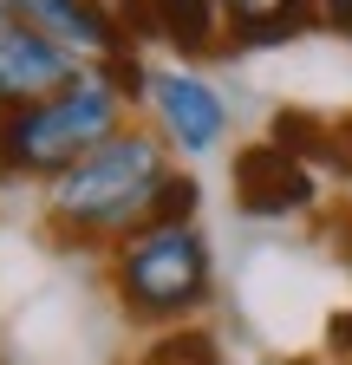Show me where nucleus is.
Instances as JSON below:
<instances>
[{
    "label": "nucleus",
    "instance_id": "10",
    "mask_svg": "<svg viewBox=\"0 0 352 365\" xmlns=\"http://www.w3.org/2000/svg\"><path fill=\"white\" fill-rule=\"evenodd\" d=\"M138 365H215V339L209 333H170V339H150V352Z\"/></svg>",
    "mask_w": 352,
    "mask_h": 365
},
{
    "label": "nucleus",
    "instance_id": "6",
    "mask_svg": "<svg viewBox=\"0 0 352 365\" xmlns=\"http://www.w3.org/2000/svg\"><path fill=\"white\" fill-rule=\"evenodd\" d=\"M235 202L248 215H294L314 202V170H306L294 150H281L274 137H261L235 157Z\"/></svg>",
    "mask_w": 352,
    "mask_h": 365
},
{
    "label": "nucleus",
    "instance_id": "12",
    "mask_svg": "<svg viewBox=\"0 0 352 365\" xmlns=\"http://www.w3.org/2000/svg\"><path fill=\"white\" fill-rule=\"evenodd\" d=\"M314 14H320L333 33H346V39H352V0H314Z\"/></svg>",
    "mask_w": 352,
    "mask_h": 365
},
{
    "label": "nucleus",
    "instance_id": "1",
    "mask_svg": "<svg viewBox=\"0 0 352 365\" xmlns=\"http://www.w3.org/2000/svg\"><path fill=\"white\" fill-rule=\"evenodd\" d=\"M118 130H124V85L111 72L85 66L53 98L0 118V176L7 182L14 176H66L78 157L111 144Z\"/></svg>",
    "mask_w": 352,
    "mask_h": 365
},
{
    "label": "nucleus",
    "instance_id": "3",
    "mask_svg": "<svg viewBox=\"0 0 352 365\" xmlns=\"http://www.w3.org/2000/svg\"><path fill=\"white\" fill-rule=\"evenodd\" d=\"M209 242L196 222H144L118 242L111 281L138 319H183L209 300Z\"/></svg>",
    "mask_w": 352,
    "mask_h": 365
},
{
    "label": "nucleus",
    "instance_id": "11",
    "mask_svg": "<svg viewBox=\"0 0 352 365\" xmlns=\"http://www.w3.org/2000/svg\"><path fill=\"white\" fill-rule=\"evenodd\" d=\"M196 202H202V190H196L183 170H170L163 190L150 196V215H144V222H196Z\"/></svg>",
    "mask_w": 352,
    "mask_h": 365
},
{
    "label": "nucleus",
    "instance_id": "5",
    "mask_svg": "<svg viewBox=\"0 0 352 365\" xmlns=\"http://www.w3.org/2000/svg\"><path fill=\"white\" fill-rule=\"evenodd\" d=\"M78 78V59H66L46 33H33L26 20L0 14V118L20 111V105H39L53 98L59 85Z\"/></svg>",
    "mask_w": 352,
    "mask_h": 365
},
{
    "label": "nucleus",
    "instance_id": "8",
    "mask_svg": "<svg viewBox=\"0 0 352 365\" xmlns=\"http://www.w3.org/2000/svg\"><path fill=\"white\" fill-rule=\"evenodd\" d=\"M222 7V26L248 46H274L287 39L294 26H306V14H314V0H215Z\"/></svg>",
    "mask_w": 352,
    "mask_h": 365
},
{
    "label": "nucleus",
    "instance_id": "14",
    "mask_svg": "<svg viewBox=\"0 0 352 365\" xmlns=\"http://www.w3.org/2000/svg\"><path fill=\"white\" fill-rule=\"evenodd\" d=\"M0 7H7V0H0Z\"/></svg>",
    "mask_w": 352,
    "mask_h": 365
},
{
    "label": "nucleus",
    "instance_id": "2",
    "mask_svg": "<svg viewBox=\"0 0 352 365\" xmlns=\"http://www.w3.org/2000/svg\"><path fill=\"white\" fill-rule=\"evenodd\" d=\"M163 176H170V163H163L157 137L118 130L111 144L78 157L66 176H53V222L66 235H130V228H144Z\"/></svg>",
    "mask_w": 352,
    "mask_h": 365
},
{
    "label": "nucleus",
    "instance_id": "4",
    "mask_svg": "<svg viewBox=\"0 0 352 365\" xmlns=\"http://www.w3.org/2000/svg\"><path fill=\"white\" fill-rule=\"evenodd\" d=\"M14 20H26L33 33H46L66 59H85V66H118L130 46H124V26L105 0H7Z\"/></svg>",
    "mask_w": 352,
    "mask_h": 365
},
{
    "label": "nucleus",
    "instance_id": "13",
    "mask_svg": "<svg viewBox=\"0 0 352 365\" xmlns=\"http://www.w3.org/2000/svg\"><path fill=\"white\" fill-rule=\"evenodd\" d=\"M333 346H339V352H352V313H339V319H333Z\"/></svg>",
    "mask_w": 352,
    "mask_h": 365
},
{
    "label": "nucleus",
    "instance_id": "9",
    "mask_svg": "<svg viewBox=\"0 0 352 365\" xmlns=\"http://www.w3.org/2000/svg\"><path fill=\"white\" fill-rule=\"evenodd\" d=\"M150 26H163L183 53H209L215 39H222V7L215 0H144Z\"/></svg>",
    "mask_w": 352,
    "mask_h": 365
},
{
    "label": "nucleus",
    "instance_id": "7",
    "mask_svg": "<svg viewBox=\"0 0 352 365\" xmlns=\"http://www.w3.org/2000/svg\"><path fill=\"white\" fill-rule=\"evenodd\" d=\"M150 105L170 130V144H183V150H215L222 144V130H229V105H222V91H215L209 78L196 72H150Z\"/></svg>",
    "mask_w": 352,
    "mask_h": 365
}]
</instances>
